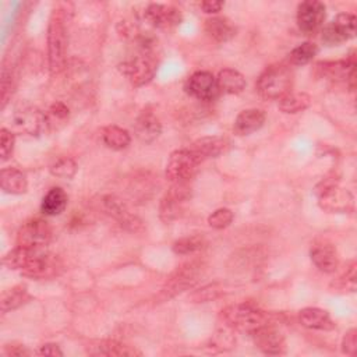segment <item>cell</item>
<instances>
[{"label":"cell","instance_id":"39","mask_svg":"<svg viewBox=\"0 0 357 357\" xmlns=\"http://www.w3.org/2000/svg\"><path fill=\"white\" fill-rule=\"evenodd\" d=\"M14 144H15L14 134L7 128H1L0 130V156L3 162L11 156L14 151Z\"/></svg>","mask_w":357,"mask_h":357},{"label":"cell","instance_id":"15","mask_svg":"<svg viewBox=\"0 0 357 357\" xmlns=\"http://www.w3.org/2000/svg\"><path fill=\"white\" fill-rule=\"evenodd\" d=\"M185 92L204 102L213 100L219 95V88L216 82V77H213L212 73L209 71H195L192 73L184 84Z\"/></svg>","mask_w":357,"mask_h":357},{"label":"cell","instance_id":"2","mask_svg":"<svg viewBox=\"0 0 357 357\" xmlns=\"http://www.w3.org/2000/svg\"><path fill=\"white\" fill-rule=\"evenodd\" d=\"M67 13L63 7L53 8L47 24V61L52 74H59L67 64Z\"/></svg>","mask_w":357,"mask_h":357},{"label":"cell","instance_id":"21","mask_svg":"<svg viewBox=\"0 0 357 357\" xmlns=\"http://www.w3.org/2000/svg\"><path fill=\"white\" fill-rule=\"evenodd\" d=\"M229 142L226 138L223 137H218V135H213V137H202V138H198L197 141H194L190 146V149L192 151V153L201 160H206L209 158H216L219 156L220 153H223L227 148Z\"/></svg>","mask_w":357,"mask_h":357},{"label":"cell","instance_id":"26","mask_svg":"<svg viewBox=\"0 0 357 357\" xmlns=\"http://www.w3.org/2000/svg\"><path fill=\"white\" fill-rule=\"evenodd\" d=\"M68 197L61 187H52L42 198L40 211L46 216H57L64 212Z\"/></svg>","mask_w":357,"mask_h":357},{"label":"cell","instance_id":"13","mask_svg":"<svg viewBox=\"0 0 357 357\" xmlns=\"http://www.w3.org/2000/svg\"><path fill=\"white\" fill-rule=\"evenodd\" d=\"M250 336L252 337L255 347L264 354L279 356L286 353V339L283 333L271 322L258 328Z\"/></svg>","mask_w":357,"mask_h":357},{"label":"cell","instance_id":"29","mask_svg":"<svg viewBox=\"0 0 357 357\" xmlns=\"http://www.w3.org/2000/svg\"><path fill=\"white\" fill-rule=\"evenodd\" d=\"M102 141L103 144L114 151L126 149L131 142V135L127 130L119 126H106L102 128Z\"/></svg>","mask_w":357,"mask_h":357},{"label":"cell","instance_id":"28","mask_svg":"<svg viewBox=\"0 0 357 357\" xmlns=\"http://www.w3.org/2000/svg\"><path fill=\"white\" fill-rule=\"evenodd\" d=\"M91 354L95 356H141V351H138L135 347L128 346L126 343L117 342V340H100L95 346H91L89 350Z\"/></svg>","mask_w":357,"mask_h":357},{"label":"cell","instance_id":"10","mask_svg":"<svg viewBox=\"0 0 357 357\" xmlns=\"http://www.w3.org/2000/svg\"><path fill=\"white\" fill-rule=\"evenodd\" d=\"M191 197V188L188 183H176L172 184L169 191L163 195L159 204V218L163 222H172L178 218L184 204Z\"/></svg>","mask_w":357,"mask_h":357},{"label":"cell","instance_id":"24","mask_svg":"<svg viewBox=\"0 0 357 357\" xmlns=\"http://www.w3.org/2000/svg\"><path fill=\"white\" fill-rule=\"evenodd\" d=\"M205 32L216 42H227L236 36V25L226 17H211L205 21Z\"/></svg>","mask_w":357,"mask_h":357},{"label":"cell","instance_id":"43","mask_svg":"<svg viewBox=\"0 0 357 357\" xmlns=\"http://www.w3.org/2000/svg\"><path fill=\"white\" fill-rule=\"evenodd\" d=\"M201 10L206 14H216L222 10L223 7V1H218V0H205V1H201L199 4Z\"/></svg>","mask_w":357,"mask_h":357},{"label":"cell","instance_id":"38","mask_svg":"<svg viewBox=\"0 0 357 357\" xmlns=\"http://www.w3.org/2000/svg\"><path fill=\"white\" fill-rule=\"evenodd\" d=\"M13 91H14V82H13V74H11V68H8L6 64L3 66V70H1V92H0V96H1V107L4 109L7 102L10 100L11 95H13Z\"/></svg>","mask_w":357,"mask_h":357},{"label":"cell","instance_id":"9","mask_svg":"<svg viewBox=\"0 0 357 357\" xmlns=\"http://www.w3.org/2000/svg\"><path fill=\"white\" fill-rule=\"evenodd\" d=\"M52 227L49 222L40 218L26 220L17 233V245L26 248H46L52 240Z\"/></svg>","mask_w":357,"mask_h":357},{"label":"cell","instance_id":"18","mask_svg":"<svg viewBox=\"0 0 357 357\" xmlns=\"http://www.w3.org/2000/svg\"><path fill=\"white\" fill-rule=\"evenodd\" d=\"M103 206L106 209V212L113 216L119 225L121 227H124L126 230L128 231H141L144 227H142V220L134 215L128 206L126 205V202L123 199H120L119 197L116 195H106L103 198Z\"/></svg>","mask_w":357,"mask_h":357},{"label":"cell","instance_id":"5","mask_svg":"<svg viewBox=\"0 0 357 357\" xmlns=\"http://www.w3.org/2000/svg\"><path fill=\"white\" fill-rule=\"evenodd\" d=\"M293 73L289 66L272 64L266 67L258 77L255 88L261 98L273 100L280 99L291 91Z\"/></svg>","mask_w":357,"mask_h":357},{"label":"cell","instance_id":"37","mask_svg":"<svg viewBox=\"0 0 357 357\" xmlns=\"http://www.w3.org/2000/svg\"><path fill=\"white\" fill-rule=\"evenodd\" d=\"M356 279H357L356 262L350 261L349 265L346 266V271L336 280V286L346 291H354L356 290Z\"/></svg>","mask_w":357,"mask_h":357},{"label":"cell","instance_id":"44","mask_svg":"<svg viewBox=\"0 0 357 357\" xmlns=\"http://www.w3.org/2000/svg\"><path fill=\"white\" fill-rule=\"evenodd\" d=\"M39 353L42 356H49V357H61L63 356V351L60 350V347L56 344V343H46V344H42Z\"/></svg>","mask_w":357,"mask_h":357},{"label":"cell","instance_id":"22","mask_svg":"<svg viewBox=\"0 0 357 357\" xmlns=\"http://www.w3.org/2000/svg\"><path fill=\"white\" fill-rule=\"evenodd\" d=\"M298 321L303 326L315 331H332L335 322L329 312L318 307H305L298 311Z\"/></svg>","mask_w":357,"mask_h":357},{"label":"cell","instance_id":"1","mask_svg":"<svg viewBox=\"0 0 357 357\" xmlns=\"http://www.w3.org/2000/svg\"><path fill=\"white\" fill-rule=\"evenodd\" d=\"M3 264L13 271L21 272L24 276L33 279H50L57 276L61 269V261L46 251V248H26L17 245L10 250Z\"/></svg>","mask_w":357,"mask_h":357},{"label":"cell","instance_id":"42","mask_svg":"<svg viewBox=\"0 0 357 357\" xmlns=\"http://www.w3.org/2000/svg\"><path fill=\"white\" fill-rule=\"evenodd\" d=\"M4 353L7 356H29L31 354V351L24 344H20V343L6 344L4 346Z\"/></svg>","mask_w":357,"mask_h":357},{"label":"cell","instance_id":"6","mask_svg":"<svg viewBox=\"0 0 357 357\" xmlns=\"http://www.w3.org/2000/svg\"><path fill=\"white\" fill-rule=\"evenodd\" d=\"M205 265L201 261H192L177 268L162 287L160 297L163 300L174 297L176 294L191 289L204 275Z\"/></svg>","mask_w":357,"mask_h":357},{"label":"cell","instance_id":"20","mask_svg":"<svg viewBox=\"0 0 357 357\" xmlns=\"http://www.w3.org/2000/svg\"><path fill=\"white\" fill-rule=\"evenodd\" d=\"M134 132L141 142L151 144L159 138L162 132V124L156 117V114L146 109V110H142L135 119Z\"/></svg>","mask_w":357,"mask_h":357},{"label":"cell","instance_id":"4","mask_svg":"<svg viewBox=\"0 0 357 357\" xmlns=\"http://www.w3.org/2000/svg\"><path fill=\"white\" fill-rule=\"evenodd\" d=\"M315 195L321 209L329 213H347L354 208L353 194L342 187L335 177H326L315 185Z\"/></svg>","mask_w":357,"mask_h":357},{"label":"cell","instance_id":"17","mask_svg":"<svg viewBox=\"0 0 357 357\" xmlns=\"http://www.w3.org/2000/svg\"><path fill=\"white\" fill-rule=\"evenodd\" d=\"M144 18L148 24L159 29H170L177 26L181 20V11L170 4H160V3H151L146 6L144 11Z\"/></svg>","mask_w":357,"mask_h":357},{"label":"cell","instance_id":"11","mask_svg":"<svg viewBox=\"0 0 357 357\" xmlns=\"http://www.w3.org/2000/svg\"><path fill=\"white\" fill-rule=\"evenodd\" d=\"M356 35V17L350 13L337 14L322 29V42L326 46H337Z\"/></svg>","mask_w":357,"mask_h":357},{"label":"cell","instance_id":"35","mask_svg":"<svg viewBox=\"0 0 357 357\" xmlns=\"http://www.w3.org/2000/svg\"><path fill=\"white\" fill-rule=\"evenodd\" d=\"M70 110L63 102H54L50 105L46 119H47V127H56L59 124H64L68 120Z\"/></svg>","mask_w":357,"mask_h":357},{"label":"cell","instance_id":"3","mask_svg":"<svg viewBox=\"0 0 357 357\" xmlns=\"http://www.w3.org/2000/svg\"><path fill=\"white\" fill-rule=\"evenodd\" d=\"M226 328L251 335L258 328L271 322L269 314L251 303H238L227 305L220 312Z\"/></svg>","mask_w":357,"mask_h":357},{"label":"cell","instance_id":"12","mask_svg":"<svg viewBox=\"0 0 357 357\" xmlns=\"http://www.w3.org/2000/svg\"><path fill=\"white\" fill-rule=\"evenodd\" d=\"M315 70L319 77L342 82L346 81L350 84V86H354L356 81V57L353 53L349 54L344 60H336V61H319L315 64Z\"/></svg>","mask_w":357,"mask_h":357},{"label":"cell","instance_id":"8","mask_svg":"<svg viewBox=\"0 0 357 357\" xmlns=\"http://www.w3.org/2000/svg\"><path fill=\"white\" fill-rule=\"evenodd\" d=\"M156 60L151 53H141L119 64V71L134 85L149 84L156 74Z\"/></svg>","mask_w":357,"mask_h":357},{"label":"cell","instance_id":"25","mask_svg":"<svg viewBox=\"0 0 357 357\" xmlns=\"http://www.w3.org/2000/svg\"><path fill=\"white\" fill-rule=\"evenodd\" d=\"M0 187L7 194L20 195L26 192L28 180L21 170L15 167H4L0 172Z\"/></svg>","mask_w":357,"mask_h":357},{"label":"cell","instance_id":"16","mask_svg":"<svg viewBox=\"0 0 357 357\" xmlns=\"http://www.w3.org/2000/svg\"><path fill=\"white\" fill-rule=\"evenodd\" d=\"M13 120L20 131L32 137L42 134L47 128L46 113L31 105L18 107L13 114Z\"/></svg>","mask_w":357,"mask_h":357},{"label":"cell","instance_id":"30","mask_svg":"<svg viewBox=\"0 0 357 357\" xmlns=\"http://www.w3.org/2000/svg\"><path fill=\"white\" fill-rule=\"evenodd\" d=\"M278 105L283 113L294 114L305 110L311 105V96L305 92L290 91L289 93H286L279 99Z\"/></svg>","mask_w":357,"mask_h":357},{"label":"cell","instance_id":"34","mask_svg":"<svg viewBox=\"0 0 357 357\" xmlns=\"http://www.w3.org/2000/svg\"><path fill=\"white\" fill-rule=\"evenodd\" d=\"M50 173L60 178H71L77 172V163L68 156H61L50 165Z\"/></svg>","mask_w":357,"mask_h":357},{"label":"cell","instance_id":"36","mask_svg":"<svg viewBox=\"0 0 357 357\" xmlns=\"http://www.w3.org/2000/svg\"><path fill=\"white\" fill-rule=\"evenodd\" d=\"M233 219H234V213L231 212V209H229V208H219V209L213 211L208 216V225L212 229L222 230V229H226L227 226H230Z\"/></svg>","mask_w":357,"mask_h":357},{"label":"cell","instance_id":"23","mask_svg":"<svg viewBox=\"0 0 357 357\" xmlns=\"http://www.w3.org/2000/svg\"><path fill=\"white\" fill-rule=\"evenodd\" d=\"M265 123V112L261 109H245L240 112L234 120V132L238 135H250L258 131Z\"/></svg>","mask_w":357,"mask_h":357},{"label":"cell","instance_id":"32","mask_svg":"<svg viewBox=\"0 0 357 357\" xmlns=\"http://www.w3.org/2000/svg\"><path fill=\"white\" fill-rule=\"evenodd\" d=\"M318 53V46L312 42H304L296 46L289 53V63L291 66H304L308 64Z\"/></svg>","mask_w":357,"mask_h":357},{"label":"cell","instance_id":"33","mask_svg":"<svg viewBox=\"0 0 357 357\" xmlns=\"http://www.w3.org/2000/svg\"><path fill=\"white\" fill-rule=\"evenodd\" d=\"M205 245V240L201 236H185L176 240L172 245V250L177 255H188L202 250Z\"/></svg>","mask_w":357,"mask_h":357},{"label":"cell","instance_id":"19","mask_svg":"<svg viewBox=\"0 0 357 357\" xmlns=\"http://www.w3.org/2000/svg\"><path fill=\"white\" fill-rule=\"evenodd\" d=\"M312 264L325 273H332L339 268V254L333 244L328 241L315 243L310 250Z\"/></svg>","mask_w":357,"mask_h":357},{"label":"cell","instance_id":"31","mask_svg":"<svg viewBox=\"0 0 357 357\" xmlns=\"http://www.w3.org/2000/svg\"><path fill=\"white\" fill-rule=\"evenodd\" d=\"M31 300V296L25 286H14L1 294V311L8 312L20 308Z\"/></svg>","mask_w":357,"mask_h":357},{"label":"cell","instance_id":"27","mask_svg":"<svg viewBox=\"0 0 357 357\" xmlns=\"http://www.w3.org/2000/svg\"><path fill=\"white\" fill-rule=\"evenodd\" d=\"M219 91L230 95H236L244 91L245 78L244 75L234 68H223L216 77Z\"/></svg>","mask_w":357,"mask_h":357},{"label":"cell","instance_id":"7","mask_svg":"<svg viewBox=\"0 0 357 357\" xmlns=\"http://www.w3.org/2000/svg\"><path fill=\"white\" fill-rule=\"evenodd\" d=\"M199 163H202L190 148L177 149L170 153L165 174L166 178L172 183H190V180L194 177V174L198 170Z\"/></svg>","mask_w":357,"mask_h":357},{"label":"cell","instance_id":"14","mask_svg":"<svg viewBox=\"0 0 357 357\" xmlns=\"http://www.w3.org/2000/svg\"><path fill=\"white\" fill-rule=\"evenodd\" d=\"M325 15L326 7L322 1L305 0L297 7V25L301 32L311 35L322 26Z\"/></svg>","mask_w":357,"mask_h":357},{"label":"cell","instance_id":"40","mask_svg":"<svg viewBox=\"0 0 357 357\" xmlns=\"http://www.w3.org/2000/svg\"><path fill=\"white\" fill-rule=\"evenodd\" d=\"M342 353L347 356H356L357 353V329H349L342 339Z\"/></svg>","mask_w":357,"mask_h":357},{"label":"cell","instance_id":"41","mask_svg":"<svg viewBox=\"0 0 357 357\" xmlns=\"http://www.w3.org/2000/svg\"><path fill=\"white\" fill-rule=\"evenodd\" d=\"M219 293H220V289H218L216 284H209V286H205V287H202L201 290H198V291L192 296V298H194L195 301H208V300H211V298L218 297Z\"/></svg>","mask_w":357,"mask_h":357}]
</instances>
